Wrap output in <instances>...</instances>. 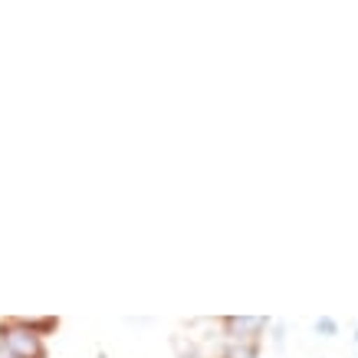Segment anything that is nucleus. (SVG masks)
<instances>
[{
    "mask_svg": "<svg viewBox=\"0 0 358 358\" xmlns=\"http://www.w3.org/2000/svg\"><path fill=\"white\" fill-rule=\"evenodd\" d=\"M220 358H260V342H227Z\"/></svg>",
    "mask_w": 358,
    "mask_h": 358,
    "instance_id": "nucleus-3",
    "label": "nucleus"
},
{
    "mask_svg": "<svg viewBox=\"0 0 358 358\" xmlns=\"http://www.w3.org/2000/svg\"><path fill=\"white\" fill-rule=\"evenodd\" d=\"M27 326H30L40 338H46L50 332H56V329H59V319H56V315H43V319H27Z\"/></svg>",
    "mask_w": 358,
    "mask_h": 358,
    "instance_id": "nucleus-4",
    "label": "nucleus"
},
{
    "mask_svg": "<svg viewBox=\"0 0 358 358\" xmlns=\"http://www.w3.org/2000/svg\"><path fill=\"white\" fill-rule=\"evenodd\" d=\"M0 358H17V355H10V352H7V348L0 345Z\"/></svg>",
    "mask_w": 358,
    "mask_h": 358,
    "instance_id": "nucleus-6",
    "label": "nucleus"
},
{
    "mask_svg": "<svg viewBox=\"0 0 358 358\" xmlns=\"http://www.w3.org/2000/svg\"><path fill=\"white\" fill-rule=\"evenodd\" d=\"M224 329H227L230 342H260L263 332L270 329V319H260V315H243V319H224Z\"/></svg>",
    "mask_w": 358,
    "mask_h": 358,
    "instance_id": "nucleus-2",
    "label": "nucleus"
},
{
    "mask_svg": "<svg viewBox=\"0 0 358 358\" xmlns=\"http://www.w3.org/2000/svg\"><path fill=\"white\" fill-rule=\"evenodd\" d=\"M0 345L17 358H50L46 342L27 326V319H3L0 322Z\"/></svg>",
    "mask_w": 358,
    "mask_h": 358,
    "instance_id": "nucleus-1",
    "label": "nucleus"
},
{
    "mask_svg": "<svg viewBox=\"0 0 358 358\" xmlns=\"http://www.w3.org/2000/svg\"><path fill=\"white\" fill-rule=\"evenodd\" d=\"M315 332L322 338H332V336H338V322L329 319V315H322V319H315Z\"/></svg>",
    "mask_w": 358,
    "mask_h": 358,
    "instance_id": "nucleus-5",
    "label": "nucleus"
}]
</instances>
